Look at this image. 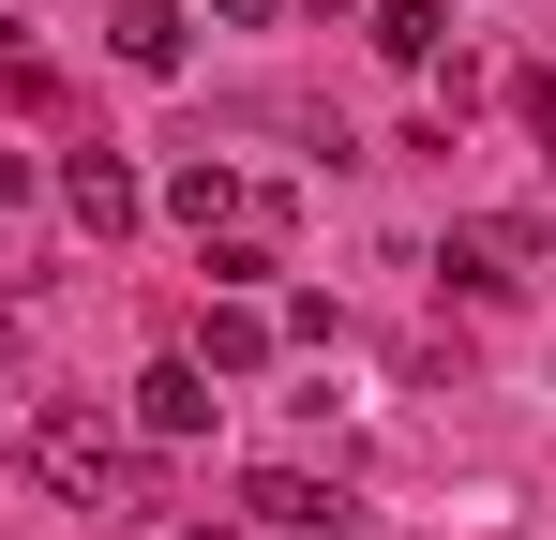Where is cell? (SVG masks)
I'll return each instance as SVG.
<instances>
[{"label":"cell","instance_id":"7c38bea8","mask_svg":"<svg viewBox=\"0 0 556 540\" xmlns=\"http://www.w3.org/2000/svg\"><path fill=\"white\" fill-rule=\"evenodd\" d=\"M181 540H241V526H181Z\"/></svg>","mask_w":556,"mask_h":540},{"label":"cell","instance_id":"8992f818","mask_svg":"<svg viewBox=\"0 0 556 540\" xmlns=\"http://www.w3.org/2000/svg\"><path fill=\"white\" fill-rule=\"evenodd\" d=\"M211 406H226V390H211L195 360H151V375H136V421H151L166 450H181V436H211Z\"/></svg>","mask_w":556,"mask_h":540},{"label":"cell","instance_id":"277c9868","mask_svg":"<svg viewBox=\"0 0 556 540\" xmlns=\"http://www.w3.org/2000/svg\"><path fill=\"white\" fill-rule=\"evenodd\" d=\"M527 256H542V226H452V256H437V270H452L466 300H511Z\"/></svg>","mask_w":556,"mask_h":540},{"label":"cell","instance_id":"30bf717a","mask_svg":"<svg viewBox=\"0 0 556 540\" xmlns=\"http://www.w3.org/2000/svg\"><path fill=\"white\" fill-rule=\"evenodd\" d=\"M527 136H542V166H556V76H527Z\"/></svg>","mask_w":556,"mask_h":540},{"label":"cell","instance_id":"8fae6325","mask_svg":"<svg viewBox=\"0 0 556 540\" xmlns=\"http://www.w3.org/2000/svg\"><path fill=\"white\" fill-rule=\"evenodd\" d=\"M271 15H286V0H211V30H271Z\"/></svg>","mask_w":556,"mask_h":540},{"label":"cell","instance_id":"ba28073f","mask_svg":"<svg viewBox=\"0 0 556 540\" xmlns=\"http://www.w3.org/2000/svg\"><path fill=\"white\" fill-rule=\"evenodd\" d=\"M241 195H256L241 166H181V180H166V226H195V241H226V226H241Z\"/></svg>","mask_w":556,"mask_h":540},{"label":"cell","instance_id":"52a82bcc","mask_svg":"<svg viewBox=\"0 0 556 540\" xmlns=\"http://www.w3.org/2000/svg\"><path fill=\"white\" fill-rule=\"evenodd\" d=\"M181 360H195V375H256V360H271V316H256V300H211Z\"/></svg>","mask_w":556,"mask_h":540},{"label":"cell","instance_id":"7a4b0ae2","mask_svg":"<svg viewBox=\"0 0 556 540\" xmlns=\"http://www.w3.org/2000/svg\"><path fill=\"white\" fill-rule=\"evenodd\" d=\"M105 465H121V436H105L91 406H46V421H30V480H46V496H76V511H91Z\"/></svg>","mask_w":556,"mask_h":540},{"label":"cell","instance_id":"9c48e42d","mask_svg":"<svg viewBox=\"0 0 556 540\" xmlns=\"http://www.w3.org/2000/svg\"><path fill=\"white\" fill-rule=\"evenodd\" d=\"M376 61L437 76V61H452V15H437V0H391V15H376Z\"/></svg>","mask_w":556,"mask_h":540},{"label":"cell","instance_id":"3957f363","mask_svg":"<svg viewBox=\"0 0 556 540\" xmlns=\"http://www.w3.org/2000/svg\"><path fill=\"white\" fill-rule=\"evenodd\" d=\"M61 210H76V226H91V241H121V226H136V210H151V180L121 166V151H61Z\"/></svg>","mask_w":556,"mask_h":540},{"label":"cell","instance_id":"6da1fadb","mask_svg":"<svg viewBox=\"0 0 556 540\" xmlns=\"http://www.w3.org/2000/svg\"><path fill=\"white\" fill-rule=\"evenodd\" d=\"M241 511H256L271 540H346V526H362V496H346V480H316V465H256V480H241Z\"/></svg>","mask_w":556,"mask_h":540},{"label":"cell","instance_id":"5b68a950","mask_svg":"<svg viewBox=\"0 0 556 540\" xmlns=\"http://www.w3.org/2000/svg\"><path fill=\"white\" fill-rule=\"evenodd\" d=\"M181 46H195L181 0H121V15H105V61H121V76H181Z\"/></svg>","mask_w":556,"mask_h":540}]
</instances>
